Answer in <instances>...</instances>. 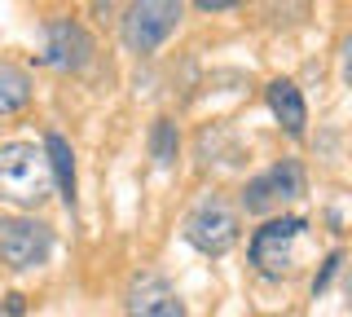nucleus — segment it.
Wrapping results in <instances>:
<instances>
[{
    "mask_svg": "<svg viewBox=\"0 0 352 317\" xmlns=\"http://www.w3.org/2000/svg\"><path fill=\"white\" fill-rule=\"evenodd\" d=\"M269 111H273V119H278L291 137H304L308 106H304V97H300V89H295L291 80H273L269 84Z\"/></svg>",
    "mask_w": 352,
    "mask_h": 317,
    "instance_id": "10",
    "label": "nucleus"
},
{
    "mask_svg": "<svg viewBox=\"0 0 352 317\" xmlns=\"http://www.w3.org/2000/svg\"><path fill=\"white\" fill-rule=\"evenodd\" d=\"M198 9H203V14H225V9H238L234 0H198Z\"/></svg>",
    "mask_w": 352,
    "mask_h": 317,
    "instance_id": "15",
    "label": "nucleus"
},
{
    "mask_svg": "<svg viewBox=\"0 0 352 317\" xmlns=\"http://www.w3.org/2000/svg\"><path fill=\"white\" fill-rule=\"evenodd\" d=\"M124 313L128 317H185V304H181V295L172 291L168 278H159V273H137V278L128 282Z\"/></svg>",
    "mask_w": 352,
    "mask_h": 317,
    "instance_id": "8",
    "label": "nucleus"
},
{
    "mask_svg": "<svg viewBox=\"0 0 352 317\" xmlns=\"http://www.w3.org/2000/svg\"><path fill=\"white\" fill-rule=\"evenodd\" d=\"M150 155L159 168H172L176 155H181V133H176V124L172 119H154V128H150Z\"/></svg>",
    "mask_w": 352,
    "mask_h": 317,
    "instance_id": "12",
    "label": "nucleus"
},
{
    "mask_svg": "<svg viewBox=\"0 0 352 317\" xmlns=\"http://www.w3.org/2000/svg\"><path fill=\"white\" fill-rule=\"evenodd\" d=\"M53 256V229L27 216H0V260L9 269H36Z\"/></svg>",
    "mask_w": 352,
    "mask_h": 317,
    "instance_id": "5",
    "label": "nucleus"
},
{
    "mask_svg": "<svg viewBox=\"0 0 352 317\" xmlns=\"http://www.w3.org/2000/svg\"><path fill=\"white\" fill-rule=\"evenodd\" d=\"M308 229L304 216H273L264 221L256 234H251V265H256L264 278H282L295 265V243Z\"/></svg>",
    "mask_w": 352,
    "mask_h": 317,
    "instance_id": "3",
    "label": "nucleus"
},
{
    "mask_svg": "<svg viewBox=\"0 0 352 317\" xmlns=\"http://www.w3.org/2000/svg\"><path fill=\"white\" fill-rule=\"evenodd\" d=\"M339 265H344V251H330V256H326V265H322V273L313 278V295H322V291L330 287V278L339 273Z\"/></svg>",
    "mask_w": 352,
    "mask_h": 317,
    "instance_id": "13",
    "label": "nucleus"
},
{
    "mask_svg": "<svg viewBox=\"0 0 352 317\" xmlns=\"http://www.w3.org/2000/svg\"><path fill=\"white\" fill-rule=\"evenodd\" d=\"M300 194H304V163L300 159H282V163H273L269 172H260V177L247 181L242 207H247L251 216H264V212H273V207L300 199Z\"/></svg>",
    "mask_w": 352,
    "mask_h": 317,
    "instance_id": "6",
    "label": "nucleus"
},
{
    "mask_svg": "<svg viewBox=\"0 0 352 317\" xmlns=\"http://www.w3.org/2000/svg\"><path fill=\"white\" fill-rule=\"evenodd\" d=\"M22 313H27V295L9 291V295H5V304H0V317H22Z\"/></svg>",
    "mask_w": 352,
    "mask_h": 317,
    "instance_id": "14",
    "label": "nucleus"
},
{
    "mask_svg": "<svg viewBox=\"0 0 352 317\" xmlns=\"http://www.w3.org/2000/svg\"><path fill=\"white\" fill-rule=\"evenodd\" d=\"M185 243L203 256H225L238 243V212L220 194H207L203 203L185 216Z\"/></svg>",
    "mask_w": 352,
    "mask_h": 317,
    "instance_id": "2",
    "label": "nucleus"
},
{
    "mask_svg": "<svg viewBox=\"0 0 352 317\" xmlns=\"http://www.w3.org/2000/svg\"><path fill=\"white\" fill-rule=\"evenodd\" d=\"M49 163L44 150H36L31 141H9L0 146V199L14 207H40L49 199Z\"/></svg>",
    "mask_w": 352,
    "mask_h": 317,
    "instance_id": "1",
    "label": "nucleus"
},
{
    "mask_svg": "<svg viewBox=\"0 0 352 317\" xmlns=\"http://www.w3.org/2000/svg\"><path fill=\"white\" fill-rule=\"evenodd\" d=\"M44 163H49V177L53 185H58L62 203L75 207V155H71V141H66L62 133H44Z\"/></svg>",
    "mask_w": 352,
    "mask_h": 317,
    "instance_id": "9",
    "label": "nucleus"
},
{
    "mask_svg": "<svg viewBox=\"0 0 352 317\" xmlns=\"http://www.w3.org/2000/svg\"><path fill=\"white\" fill-rule=\"evenodd\" d=\"M31 102V80L14 62H0V115H14Z\"/></svg>",
    "mask_w": 352,
    "mask_h": 317,
    "instance_id": "11",
    "label": "nucleus"
},
{
    "mask_svg": "<svg viewBox=\"0 0 352 317\" xmlns=\"http://www.w3.org/2000/svg\"><path fill=\"white\" fill-rule=\"evenodd\" d=\"M185 9L172 5V0H141V5L124 9V23H119V36L132 53H154L163 40L176 31Z\"/></svg>",
    "mask_w": 352,
    "mask_h": 317,
    "instance_id": "4",
    "label": "nucleus"
},
{
    "mask_svg": "<svg viewBox=\"0 0 352 317\" xmlns=\"http://www.w3.org/2000/svg\"><path fill=\"white\" fill-rule=\"evenodd\" d=\"M44 36H49V49H44V62L58 71H84L88 62H93V36L84 31V23H75V18H53L49 27H44Z\"/></svg>",
    "mask_w": 352,
    "mask_h": 317,
    "instance_id": "7",
    "label": "nucleus"
}]
</instances>
